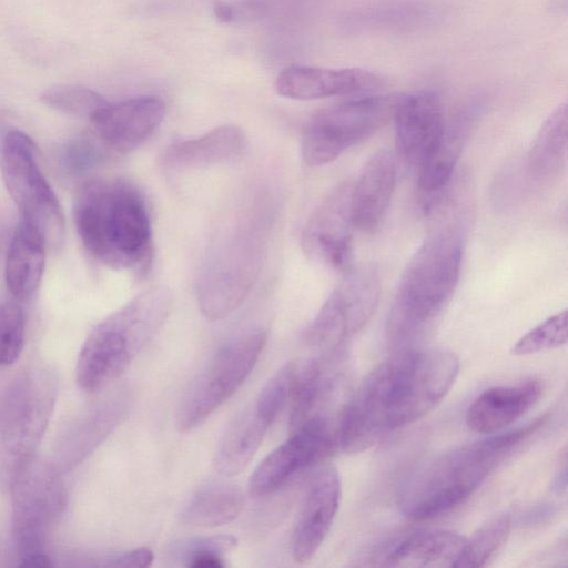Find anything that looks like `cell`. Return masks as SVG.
Returning <instances> with one entry per match:
<instances>
[{
    "mask_svg": "<svg viewBox=\"0 0 568 568\" xmlns=\"http://www.w3.org/2000/svg\"><path fill=\"white\" fill-rule=\"evenodd\" d=\"M459 372L455 354L444 349L396 352L375 366L345 403L336 429L337 445L355 454L434 409Z\"/></svg>",
    "mask_w": 568,
    "mask_h": 568,
    "instance_id": "1",
    "label": "cell"
},
{
    "mask_svg": "<svg viewBox=\"0 0 568 568\" xmlns=\"http://www.w3.org/2000/svg\"><path fill=\"white\" fill-rule=\"evenodd\" d=\"M78 235L87 252L113 270L144 272L152 260V227L141 192L122 179L90 180L73 205Z\"/></svg>",
    "mask_w": 568,
    "mask_h": 568,
    "instance_id": "2",
    "label": "cell"
},
{
    "mask_svg": "<svg viewBox=\"0 0 568 568\" xmlns=\"http://www.w3.org/2000/svg\"><path fill=\"white\" fill-rule=\"evenodd\" d=\"M464 233L455 225L436 230L409 260L390 305L385 337L395 352L416 348L449 302L458 283Z\"/></svg>",
    "mask_w": 568,
    "mask_h": 568,
    "instance_id": "3",
    "label": "cell"
},
{
    "mask_svg": "<svg viewBox=\"0 0 568 568\" xmlns=\"http://www.w3.org/2000/svg\"><path fill=\"white\" fill-rule=\"evenodd\" d=\"M542 419L457 447L416 470L399 494L400 510L424 521L448 513L468 499Z\"/></svg>",
    "mask_w": 568,
    "mask_h": 568,
    "instance_id": "4",
    "label": "cell"
},
{
    "mask_svg": "<svg viewBox=\"0 0 568 568\" xmlns=\"http://www.w3.org/2000/svg\"><path fill=\"white\" fill-rule=\"evenodd\" d=\"M172 305L169 288L156 285L100 321L79 352L78 386L85 393H97L119 378L163 326Z\"/></svg>",
    "mask_w": 568,
    "mask_h": 568,
    "instance_id": "5",
    "label": "cell"
},
{
    "mask_svg": "<svg viewBox=\"0 0 568 568\" xmlns=\"http://www.w3.org/2000/svg\"><path fill=\"white\" fill-rule=\"evenodd\" d=\"M44 369L26 368L0 390V487L12 488L33 463L55 399Z\"/></svg>",
    "mask_w": 568,
    "mask_h": 568,
    "instance_id": "6",
    "label": "cell"
},
{
    "mask_svg": "<svg viewBox=\"0 0 568 568\" xmlns=\"http://www.w3.org/2000/svg\"><path fill=\"white\" fill-rule=\"evenodd\" d=\"M0 170L20 219L40 231L48 247L61 245L65 231L62 207L41 171L36 144L27 133L17 129L6 132L0 145Z\"/></svg>",
    "mask_w": 568,
    "mask_h": 568,
    "instance_id": "7",
    "label": "cell"
},
{
    "mask_svg": "<svg viewBox=\"0 0 568 568\" xmlns=\"http://www.w3.org/2000/svg\"><path fill=\"white\" fill-rule=\"evenodd\" d=\"M266 341L263 329H251L219 347L181 403L176 417L181 432L199 427L236 393L254 369Z\"/></svg>",
    "mask_w": 568,
    "mask_h": 568,
    "instance_id": "8",
    "label": "cell"
},
{
    "mask_svg": "<svg viewBox=\"0 0 568 568\" xmlns=\"http://www.w3.org/2000/svg\"><path fill=\"white\" fill-rule=\"evenodd\" d=\"M262 237L252 226H242L211 254L197 286V302L211 321L230 316L252 290L262 263Z\"/></svg>",
    "mask_w": 568,
    "mask_h": 568,
    "instance_id": "9",
    "label": "cell"
},
{
    "mask_svg": "<svg viewBox=\"0 0 568 568\" xmlns=\"http://www.w3.org/2000/svg\"><path fill=\"white\" fill-rule=\"evenodd\" d=\"M397 97L374 95L344 101L315 112L305 123L302 155L320 166L366 140L393 115Z\"/></svg>",
    "mask_w": 568,
    "mask_h": 568,
    "instance_id": "10",
    "label": "cell"
},
{
    "mask_svg": "<svg viewBox=\"0 0 568 568\" xmlns=\"http://www.w3.org/2000/svg\"><path fill=\"white\" fill-rule=\"evenodd\" d=\"M381 280L371 264L348 270L304 332L305 343L323 353L339 352L376 311Z\"/></svg>",
    "mask_w": 568,
    "mask_h": 568,
    "instance_id": "11",
    "label": "cell"
},
{
    "mask_svg": "<svg viewBox=\"0 0 568 568\" xmlns=\"http://www.w3.org/2000/svg\"><path fill=\"white\" fill-rule=\"evenodd\" d=\"M298 361L280 368L262 387L254 402L230 422L214 455V466L224 477L240 474L262 445L270 427L288 404Z\"/></svg>",
    "mask_w": 568,
    "mask_h": 568,
    "instance_id": "12",
    "label": "cell"
},
{
    "mask_svg": "<svg viewBox=\"0 0 568 568\" xmlns=\"http://www.w3.org/2000/svg\"><path fill=\"white\" fill-rule=\"evenodd\" d=\"M337 446L334 432L322 415H314L272 450L250 477L252 497L273 494L307 470L324 462Z\"/></svg>",
    "mask_w": 568,
    "mask_h": 568,
    "instance_id": "13",
    "label": "cell"
},
{
    "mask_svg": "<svg viewBox=\"0 0 568 568\" xmlns=\"http://www.w3.org/2000/svg\"><path fill=\"white\" fill-rule=\"evenodd\" d=\"M13 491V536L19 561L40 554L54 514L61 507L62 489L55 475L33 463L11 488ZM19 562V564H20Z\"/></svg>",
    "mask_w": 568,
    "mask_h": 568,
    "instance_id": "14",
    "label": "cell"
},
{
    "mask_svg": "<svg viewBox=\"0 0 568 568\" xmlns=\"http://www.w3.org/2000/svg\"><path fill=\"white\" fill-rule=\"evenodd\" d=\"M352 185L343 182L314 210L302 233V247L313 262L345 268L352 257Z\"/></svg>",
    "mask_w": 568,
    "mask_h": 568,
    "instance_id": "15",
    "label": "cell"
},
{
    "mask_svg": "<svg viewBox=\"0 0 568 568\" xmlns=\"http://www.w3.org/2000/svg\"><path fill=\"white\" fill-rule=\"evenodd\" d=\"M392 116L397 156L419 169L444 129L440 97L433 90L397 97Z\"/></svg>",
    "mask_w": 568,
    "mask_h": 568,
    "instance_id": "16",
    "label": "cell"
},
{
    "mask_svg": "<svg viewBox=\"0 0 568 568\" xmlns=\"http://www.w3.org/2000/svg\"><path fill=\"white\" fill-rule=\"evenodd\" d=\"M342 498V483L337 469L322 465L308 480L302 509L292 536V556L306 564L325 540Z\"/></svg>",
    "mask_w": 568,
    "mask_h": 568,
    "instance_id": "17",
    "label": "cell"
},
{
    "mask_svg": "<svg viewBox=\"0 0 568 568\" xmlns=\"http://www.w3.org/2000/svg\"><path fill=\"white\" fill-rule=\"evenodd\" d=\"M165 114L156 97H139L108 103L92 120V131L102 145L118 154L139 148L161 124Z\"/></svg>",
    "mask_w": 568,
    "mask_h": 568,
    "instance_id": "18",
    "label": "cell"
},
{
    "mask_svg": "<svg viewBox=\"0 0 568 568\" xmlns=\"http://www.w3.org/2000/svg\"><path fill=\"white\" fill-rule=\"evenodd\" d=\"M381 85L373 72L358 68L328 69L292 65L275 80L276 92L293 100H316L372 91Z\"/></svg>",
    "mask_w": 568,
    "mask_h": 568,
    "instance_id": "19",
    "label": "cell"
},
{
    "mask_svg": "<svg viewBox=\"0 0 568 568\" xmlns=\"http://www.w3.org/2000/svg\"><path fill=\"white\" fill-rule=\"evenodd\" d=\"M395 155L379 150L365 163L357 181L352 185V215L355 229L374 233L387 209L395 189Z\"/></svg>",
    "mask_w": 568,
    "mask_h": 568,
    "instance_id": "20",
    "label": "cell"
},
{
    "mask_svg": "<svg viewBox=\"0 0 568 568\" xmlns=\"http://www.w3.org/2000/svg\"><path fill=\"white\" fill-rule=\"evenodd\" d=\"M541 392L542 386L536 379L490 387L469 405L466 424L477 434H495L526 414L538 402Z\"/></svg>",
    "mask_w": 568,
    "mask_h": 568,
    "instance_id": "21",
    "label": "cell"
},
{
    "mask_svg": "<svg viewBox=\"0 0 568 568\" xmlns=\"http://www.w3.org/2000/svg\"><path fill=\"white\" fill-rule=\"evenodd\" d=\"M465 540L450 530H416L392 541L376 560L386 567H454Z\"/></svg>",
    "mask_w": 568,
    "mask_h": 568,
    "instance_id": "22",
    "label": "cell"
},
{
    "mask_svg": "<svg viewBox=\"0 0 568 568\" xmlns=\"http://www.w3.org/2000/svg\"><path fill=\"white\" fill-rule=\"evenodd\" d=\"M244 149L243 131L234 125H222L201 136L169 145L161 155V163L174 171L200 169L234 161Z\"/></svg>",
    "mask_w": 568,
    "mask_h": 568,
    "instance_id": "23",
    "label": "cell"
},
{
    "mask_svg": "<svg viewBox=\"0 0 568 568\" xmlns=\"http://www.w3.org/2000/svg\"><path fill=\"white\" fill-rule=\"evenodd\" d=\"M479 110L478 103L465 105L445 120L439 138L418 169L424 192L440 191L450 181Z\"/></svg>",
    "mask_w": 568,
    "mask_h": 568,
    "instance_id": "24",
    "label": "cell"
},
{
    "mask_svg": "<svg viewBox=\"0 0 568 568\" xmlns=\"http://www.w3.org/2000/svg\"><path fill=\"white\" fill-rule=\"evenodd\" d=\"M48 245L40 231L19 220L7 252L4 281L18 300L30 298L41 282Z\"/></svg>",
    "mask_w": 568,
    "mask_h": 568,
    "instance_id": "25",
    "label": "cell"
},
{
    "mask_svg": "<svg viewBox=\"0 0 568 568\" xmlns=\"http://www.w3.org/2000/svg\"><path fill=\"white\" fill-rule=\"evenodd\" d=\"M568 150V109L559 104L540 126L528 153L527 170L531 182L550 185L562 173Z\"/></svg>",
    "mask_w": 568,
    "mask_h": 568,
    "instance_id": "26",
    "label": "cell"
},
{
    "mask_svg": "<svg viewBox=\"0 0 568 568\" xmlns=\"http://www.w3.org/2000/svg\"><path fill=\"white\" fill-rule=\"evenodd\" d=\"M244 504L241 487L227 480H212L193 493L181 511V519L187 526L214 528L234 520Z\"/></svg>",
    "mask_w": 568,
    "mask_h": 568,
    "instance_id": "27",
    "label": "cell"
},
{
    "mask_svg": "<svg viewBox=\"0 0 568 568\" xmlns=\"http://www.w3.org/2000/svg\"><path fill=\"white\" fill-rule=\"evenodd\" d=\"M513 526L510 511H501L481 524L465 545L458 556L455 568L485 567L505 545Z\"/></svg>",
    "mask_w": 568,
    "mask_h": 568,
    "instance_id": "28",
    "label": "cell"
},
{
    "mask_svg": "<svg viewBox=\"0 0 568 568\" xmlns=\"http://www.w3.org/2000/svg\"><path fill=\"white\" fill-rule=\"evenodd\" d=\"M40 100L55 111L87 120L90 123L109 103L95 91L74 84L51 87L41 93Z\"/></svg>",
    "mask_w": 568,
    "mask_h": 568,
    "instance_id": "29",
    "label": "cell"
},
{
    "mask_svg": "<svg viewBox=\"0 0 568 568\" xmlns=\"http://www.w3.org/2000/svg\"><path fill=\"white\" fill-rule=\"evenodd\" d=\"M567 311L564 310L530 329L513 346L518 356L535 354L562 346L567 342Z\"/></svg>",
    "mask_w": 568,
    "mask_h": 568,
    "instance_id": "30",
    "label": "cell"
},
{
    "mask_svg": "<svg viewBox=\"0 0 568 568\" xmlns=\"http://www.w3.org/2000/svg\"><path fill=\"white\" fill-rule=\"evenodd\" d=\"M26 341V316L16 302L0 304V367L13 364Z\"/></svg>",
    "mask_w": 568,
    "mask_h": 568,
    "instance_id": "31",
    "label": "cell"
},
{
    "mask_svg": "<svg viewBox=\"0 0 568 568\" xmlns=\"http://www.w3.org/2000/svg\"><path fill=\"white\" fill-rule=\"evenodd\" d=\"M105 151L94 133L74 138L61 148L60 164L72 176L83 175L102 162Z\"/></svg>",
    "mask_w": 568,
    "mask_h": 568,
    "instance_id": "32",
    "label": "cell"
},
{
    "mask_svg": "<svg viewBox=\"0 0 568 568\" xmlns=\"http://www.w3.org/2000/svg\"><path fill=\"white\" fill-rule=\"evenodd\" d=\"M237 540L231 535H214L189 538L176 541L170 549L173 561L189 567L195 560L206 556H224L236 547Z\"/></svg>",
    "mask_w": 568,
    "mask_h": 568,
    "instance_id": "33",
    "label": "cell"
},
{
    "mask_svg": "<svg viewBox=\"0 0 568 568\" xmlns=\"http://www.w3.org/2000/svg\"><path fill=\"white\" fill-rule=\"evenodd\" d=\"M422 9L405 7V8H389V9H383L381 11H374V12H365L364 14H359V17L356 18V23L352 24V28H375L378 27H386L392 28L395 27L399 28L402 26H409L414 23L416 20L422 19Z\"/></svg>",
    "mask_w": 568,
    "mask_h": 568,
    "instance_id": "34",
    "label": "cell"
},
{
    "mask_svg": "<svg viewBox=\"0 0 568 568\" xmlns=\"http://www.w3.org/2000/svg\"><path fill=\"white\" fill-rule=\"evenodd\" d=\"M153 552L148 547H139L131 550L115 552L106 556L101 566L103 567H124V568H143L153 561Z\"/></svg>",
    "mask_w": 568,
    "mask_h": 568,
    "instance_id": "35",
    "label": "cell"
},
{
    "mask_svg": "<svg viewBox=\"0 0 568 568\" xmlns=\"http://www.w3.org/2000/svg\"><path fill=\"white\" fill-rule=\"evenodd\" d=\"M213 12L215 18L224 23L232 22L235 19V10L233 6L224 1H215Z\"/></svg>",
    "mask_w": 568,
    "mask_h": 568,
    "instance_id": "36",
    "label": "cell"
},
{
    "mask_svg": "<svg viewBox=\"0 0 568 568\" xmlns=\"http://www.w3.org/2000/svg\"><path fill=\"white\" fill-rule=\"evenodd\" d=\"M567 484V467L564 465V467L559 470L558 475L554 479L552 483V489L556 493H561L566 489Z\"/></svg>",
    "mask_w": 568,
    "mask_h": 568,
    "instance_id": "37",
    "label": "cell"
}]
</instances>
